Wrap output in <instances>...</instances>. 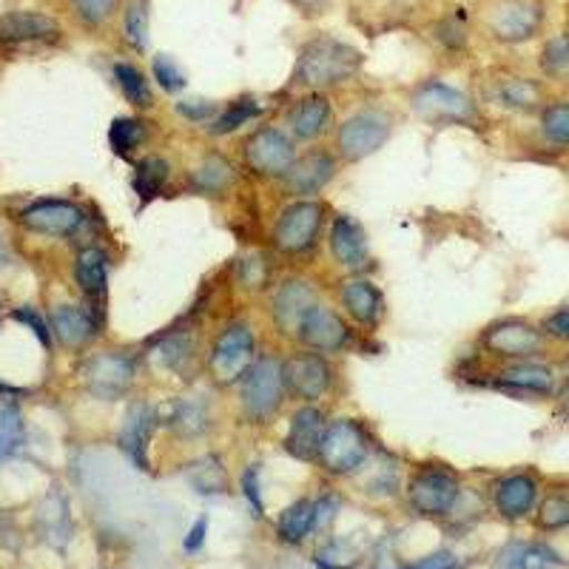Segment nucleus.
<instances>
[{"label":"nucleus","mask_w":569,"mask_h":569,"mask_svg":"<svg viewBox=\"0 0 569 569\" xmlns=\"http://www.w3.org/2000/svg\"><path fill=\"white\" fill-rule=\"evenodd\" d=\"M362 66V54L337 38H313L302 46L293 69V83L305 89H328L350 80Z\"/></svg>","instance_id":"1"},{"label":"nucleus","mask_w":569,"mask_h":569,"mask_svg":"<svg viewBox=\"0 0 569 569\" xmlns=\"http://www.w3.org/2000/svg\"><path fill=\"white\" fill-rule=\"evenodd\" d=\"M370 445L359 421L333 419L325 427L322 441H319L317 465L330 476H350L368 461Z\"/></svg>","instance_id":"2"},{"label":"nucleus","mask_w":569,"mask_h":569,"mask_svg":"<svg viewBox=\"0 0 569 569\" xmlns=\"http://www.w3.org/2000/svg\"><path fill=\"white\" fill-rule=\"evenodd\" d=\"M284 362L277 356H259L242 376V410L251 421H271L284 401Z\"/></svg>","instance_id":"3"},{"label":"nucleus","mask_w":569,"mask_h":569,"mask_svg":"<svg viewBox=\"0 0 569 569\" xmlns=\"http://www.w3.org/2000/svg\"><path fill=\"white\" fill-rule=\"evenodd\" d=\"M459 492L461 479L445 465L419 467L408 481V501L421 518H447Z\"/></svg>","instance_id":"4"},{"label":"nucleus","mask_w":569,"mask_h":569,"mask_svg":"<svg viewBox=\"0 0 569 569\" xmlns=\"http://www.w3.org/2000/svg\"><path fill=\"white\" fill-rule=\"evenodd\" d=\"M257 362V337L242 322H233L222 330L211 353H208V373L217 385L242 382V376Z\"/></svg>","instance_id":"5"},{"label":"nucleus","mask_w":569,"mask_h":569,"mask_svg":"<svg viewBox=\"0 0 569 569\" xmlns=\"http://www.w3.org/2000/svg\"><path fill=\"white\" fill-rule=\"evenodd\" d=\"M410 109L419 120L430 126H472L479 120V111L476 103L467 98L465 91L453 89V86L439 83V80H430V83H421L419 89L410 94Z\"/></svg>","instance_id":"6"},{"label":"nucleus","mask_w":569,"mask_h":569,"mask_svg":"<svg viewBox=\"0 0 569 569\" xmlns=\"http://www.w3.org/2000/svg\"><path fill=\"white\" fill-rule=\"evenodd\" d=\"M543 333L538 325L521 317H507L487 325L479 345L487 356L501 359V362H521V359H536L543 350Z\"/></svg>","instance_id":"7"},{"label":"nucleus","mask_w":569,"mask_h":569,"mask_svg":"<svg viewBox=\"0 0 569 569\" xmlns=\"http://www.w3.org/2000/svg\"><path fill=\"white\" fill-rule=\"evenodd\" d=\"M242 160H246V169L251 174L282 180L288 169L297 162L293 137L284 134L282 129H273V126H262L242 142Z\"/></svg>","instance_id":"8"},{"label":"nucleus","mask_w":569,"mask_h":569,"mask_svg":"<svg viewBox=\"0 0 569 569\" xmlns=\"http://www.w3.org/2000/svg\"><path fill=\"white\" fill-rule=\"evenodd\" d=\"M390 131H393V123H390V117L385 111H356L337 131L339 157L348 162L365 160V157L376 154V151L382 149L385 142L390 140Z\"/></svg>","instance_id":"9"},{"label":"nucleus","mask_w":569,"mask_h":569,"mask_svg":"<svg viewBox=\"0 0 569 569\" xmlns=\"http://www.w3.org/2000/svg\"><path fill=\"white\" fill-rule=\"evenodd\" d=\"M487 385L496 388L498 393L516 396V399H556L558 393L556 370L536 359L505 362L496 373H490Z\"/></svg>","instance_id":"10"},{"label":"nucleus","mask_w":569,"mask_h":569,"mask_svg":"<svg viewBox=\"0 0 569 569\" xmlns=\"http://www.w3.org/2000/svg\"><path fill=\"white\" fill-rule=\"evenodd\" d=\"M325 222V206L317 200H299L279 213L273 226V246L282 253L311 251Z\"/></svg>","instance_id":"11"},{"label":"nucleus","mask_w":569,"mask_h":569,"mask_svg":"<svg viewBox=\"0 0 569 569\" xmlns=\"http://www.w3.org/2000/svg\"><path fill=\"white\" fill-rule=\"evenodd\" d=\"M83 385L91 396L103 401L120 399L134 385V359L120 350L89 356L83 365Z\"/></svg>","instance_id":"12"},{"label":"nucleus","mask_w":569,"mask_h":569,"mask_svg":"<svg viewBox=\"0 0 569 569\" xmlns=\"http://www.w3.org/2000/svg\"><path fill=\"white\" fill-rule=\"evenodd\" d=\"M541 23L543 7L538 0H498L487 18V29L501 43H525L536 38Z\"/></svg>","instance_id":"13"},{"label":"nucleus","mask_w":569,"mask_h":569,"mask_svg":"<svg viewBox=\"0 0 569 569\" xmlns=\"http://www.w3.org/2000/svg\"><path fill=\"white\" fill-rule=\"evenodd\" d=\"M538 496H541V481L536 472L518 470L507 472L492 485V507L505 521H525L530 512H536Z\"/></svg>","instance_id":"14"},{"label":"nucleus","mask_w":569,"mask_h":569,"mask_svg":"<svg viewBox=\"0 0 569 569\" xmlns=\"http://www.w3.org/2000/svg\"><path fill=\"white\" fill-rule=\"evenodd\" d=\"M284 382H288V390L302 401H317L330 390L333 370H330L328 359L322 353L302 350V353H293L284 362Z\"/></svg>","instance_id":"15"},{"label":"nucleus","mask_w":569,"mask_h":569,"mask_svg":"<svg viewBox=\"0 0 569 569\" xmlns=\"http://www.w3.org/2000/svg\"><path fill=\"white\" fill-rule=\"evenodd\" d=\"M297 339L308 350H317V353H339L350 345V330L345 325V319L339 317L333 308H325L317 305L311 308V313L302 319L297 330Z\"/></svg>","instance_id":"16"},{"label":"nucleus","mask_w":569,"mask_h":569,"mask_svg":"<svg viewBox=\"0 0 569 569\" xmlns=\"http://www.w3.org/2000/svg\"><path fill=\"white\" fill-rule=\"evenodd\" d=\"M83 220V211L66 200H40L20 213V222L43 237H71L80 231Z\"/></svg>","instance_id":"17"},{"label":"nucleus","mask_w":569,"mask_h":569,"mask_svg":"<svg viewBox=\"0 0 569 569\" xmlns=\"http://www.w3.org/2000/svg\"><path fill=\"white\" fill-rule=\"evenodd\" d=\"M319 297L313 291V284H308L305 279H288L277 288L271 302V313H273V325H277L282 333L288 337H297L299 325L302 319L311 313V308H317Z\"/></svg>","instance_id":"18"},{"label":"nucleus","mask_w":569,"mask_h":569,"mask_svg":"<svg viewBox=\"0 0 569 569\" xmlns=\"http://www.w3.org/2000/svg\"><path fill=\"white\" fill-rule=\"evenodd\" d=\"M157 413L149 401H134L126 410V419L117 433V447L131 459L137 470H149V441L154 433Z\"/></svg>","instance_id":"19"},{"label":"nucleus","mask_w":569,"mask_h":569,"mask_svg":"<svg viewBox=\"0 0 569 569\" xmlns=\"http://www.w3.org/2000/svg\"><path fill=\"white\" fill-rule=\"evenodd\" d=\"M330 257L337 259V266L345 271H359V268L368 266L370 251H368V237H365V228L348 217V213H339L330 222L328 233Z\"/></svg>","instance_id":"20"},{"label":"nucleus","mask_w":569,"mask_h":569,"mask_svg":"<svg viewBox=\"0 0 569 569\" xmlns=\"http://www.w3.org/2000/svg\"><path fill=\"white\" fill-rule=\"evenodd\" d=\"M337 174V160L328 151H308V154L293 162L288 174L282 177L288 194L293 197H311L319 194L330 180Z\"/></svg>","instance_id":"21"},{"label":"nucleus","mask_w":569,"mask_h":569,"mask_svg":"<svg viewBox=\"0 0 569 569\" xmlns=\"http://www.w3.org/2000/svg\"><path fill=\"white\" fill-rule=\"evenodd\" d=\"M325 413L313 405H305L291 416L288 436H284V450L299 461H317L319 441L325 433Z\"/></svg>","instance_id":"22"},{"label":"nucleus","mask_w":569,"mask_h":569,"mask_svg":"<svg viewBox=\"0 0 569 569\" xmlns=\"http://www.w3.org/2000/svg\"><path fill=\"white\" fill-rule=\"evenodd\" d=\"M339 302L353 322L362 328H376L385 317V297L370 279H348L339 288Z\"/></svg>","instance_id":"23"},{"label":"nucleus","mask_w":569,"mask_h":569,"mask_svg":"<svg viewBox=\"0 0 569 569\" xmlns=\"http://www.w3.org/2000/svg\"><path fill=\"white\" fill-rule=\"evenodd\" d=\"M60 32L58 20L32 9H14L0 14V43H34L49 40Z\"/></svg>","instance_id":"24"},{"label":"nucleus","mask_w":569,"mask_h":569,"mask_svg":"<svg viewBox=\"0 0 569 569\" xmlns=\"http://www.w3.org/2000/svg\"><path fill=\"white\" fill-rule=\"evenodd\" d=\"M330 123V103L328 98L322 94H313V98H305L288 111L284 117V126L291 131L293 140H302V142H311L328 129Z\"/></svg>","instance_id":"25"},{"label":"nucleus","mask_w":569,"mask_h":569,"mask_svg":"<svg viewBox=\"0 0 569 569\" xmlns=\"http://www.w3.org/2000/svg\"><path fill=\"white\" fill-rule=\"evenodd\" d=\"M52 333L66 348H83L98 337V322L78 305H60L52 311Z\"/></svg>","instance_id":"26"},{"label":"nucleus","mask_w":569,"mask_h":569,"mask_svg":"<svg viewBox=\"0 0 569 569\" xmlns=\"http://www.w3.org/2000/svg\"><path fill=\"white\" fill-rule=\"evenodd\" d=\"M74 279L91 302H106L109 293V257L100 248H83L74 262Z\"/></svg>","instance_id":"27"},{"label":"nucleus","mask_w":569,"mask_h":569,"mask_svg":"<svg viewBox=\"0 0 569 569\" xmlns=\"http://www.w3.org/2000/svg\"><path fill=\"white\" fill-rule=\"evenodd\" d=\"M558 563H561V556L550 543L530 541L507 543L496 558V569H558Z\"/></svg>","instance_id":"28"},{"label":"nucleus","mask_w":569,"mask_h":569,"mask_svg":"<svg viewBox=\"0 0 569 569\" xmlns=\"http://www.w3.org/2000/svg\"><path fill=\"white\" fill-rule=\"evenodd\" d=\"M313 530H317V505L308 501V498H299V501H293V505H288L282 512H279L277 518L279 541L297 547V543H302Z\"/></svg>","instance_id":"29"},{"label":"nucleus","mask_w":569,"mask_h":569,"mask_svg":"<svg viewBox=\"0 0 569 569\" xmlns=\"http://www.w3.org/2000/svg\"><path fill=\"white\" fill-rule=\"evenodd\" d=\"M171 177V166L162 157H142L137 162L134 177H131V188H134V194L140 197V206H149L154 202L157 197L162 194V188L169 182Z\"/></svg>","instance_id":"30"},{"label":"nucleus","mask_w":569,"mask_h":569,"mask_svg":"<svg viewBox=\"0 0 569 569\" xmlns=\"http://www.w3.org/2000/svg\"><path fill=\"white\" fill-rule=\"evenodd\" d=\"M498 103L507 106L512 111H532V109H541L543 103V89L541 83L530 78H507L498 83L496 91Z\"/></svg>","instance_id":"31"},{"label":"nucleus","mask_w":569,"mask_h":569,"mask_svg":"<svg viewBox=\"0 0 569 569\" xmlns=\"http://www.w3.org/2000/svg\"><path fill=\"white\" fill-rule=\"evenodd\" d=\"M541 137L556 149H569V100H552L541 106L538 117Z\"/></svg>","instance_id":"32"},{"label":"nucleus","mask_w":569,"mask_h":569,"mask_svg":"<svg viewBox=\"0 0 569 569\" xmlns=\"http://www.w3.org/2000/svg\"><path fill=\"white\" fill-rule=\"evenodd\" d=\"M188 481L200 496H222L228 492V472L217 456H206V459L194 461L188 470Z\"/></svg>","instance_id":"33"},{"label":"nucleus","mask_w":569,"mask_h":569,"mask_svg":"<svg viewBox=\"0 0 569 569\" xmlns=\"http://www.w3.org/2000/svg\"><path fill=\"white\" fill-rule=\"evenodd\" d=\"M362 550L348 538H330L313 552V563L319 569H356L362 563Z\"/></svg>","instance_id":"34"},{"label":"nucleus","mask_w":569,"mask_h":569,"mask_svg":"<svg viewBox=\"0 0 569 569\" xmlns=\"http://www.w3.org/2000/svg\"><path fill=\"white\" fill-rule=\"evenodd\" d=\"M536 527L543 532L569 530V492H550L536 507Z\"/></svg>","instance_id":"35"},{"label":"nucleus","mask_w":569,"mask_h":569,"mask_svg":"<svg viewBox=\"0 0 569 569\" xmlns=\"http://www.w3.org/2000/svg\"><path fill=\"white\" fill-rule=\"evenodd\" d=\"M259 114H262V106H259V100L240 98L237 103H231L228 109H222L220 114H217V120L208 126V131H211V134H217V137H226V134H231V131L240 129V126L257 120Z\"/></svg>","instance_id":"36"},{"label":"nucleus","mask_w":569,"mask_h":569,"mask_svg":"<svg viewBox=\"0 0 569 569\" xmlns=\"http://www.w3.org/2000/svg\"><path fill=\"white\" fill-rule=\"evenodd\" d=\"M151 356H154V362L162 370H177V373H182L191 365V359H194V342L186 333H171V337L162 339L160 348Z\"/></svg>","instance_id":"37"},{"label":"nucleus","mask_w":569,"mask_h":569,"mask_svg":"<svg viewBox=\"0 0 569 569\" xmlns=\"http://www.w3.org/2000/svg\"><path fill=\"white\" fill-rule=\"evenodd\" d=\"M233 180L231 162L222 160L220 154H211L202 160L200 169L194 171V186L200 188L202 194H222Z\"/></svg>","instance_id":"38"},{"label":"nucleus","mask_w":569,"mask_h":569,"mask_svg":"<svg viewBox=\"0 0 569 569\" xmlns=\"http://www.w3.org/2000/svg\"><path fill=\"white\" fill-rule=\"evenodd\" d=\"M114 80L123 91V98L129 100L137 109H151L154 106V98H151V89L146 83V78L140 74V69H134L131 63H117L114 66Z\"/></svg>","instance_id":"39"},{"label":"nucleus","mask_w":569,"mask_h":569,"mask_svg":"<svg viewBox=\"0 0 569 569\" xmlns=\"http://www.w3.org/2000/svg\"><path fill=\"white\" fill-rule=\"evenodd\" d=\"M146 129H142V120L137 117H117L109 129V146L117 157H131L140 149Z\"/></svg>","instance_id":"40"},{"label":"nucleus","mask_w":569,"mask_h":569,"mask_svg":"<svg viewBox=\"0 0 569 569\" xmlns=\"http://www.w3.org/2000/svg\"><path fill=\"white\" fill-rule=\"evenodd\" d=\"M169 425L174 427L182 439H194V436L206 433L208 413L200 401H180V405H174V410H171Z\"/></svg>","instance_id":"41"},{"label":"nucleus","mask_w":569,"mask_h":569,"mask_svg":"<svg viewBox=\"0 0 569 569\" xmlns=\"http://www.w3.org/2000/svg\"><path fill=\"white\" fill-rule=\"evenodd\" d=\"M23 445V416L12 405L0 408V461L12 459Z\"/></svg>","instance_id":"42"},{"label":"nucleus","mask_w":569,"mask_h":569,"mask_svg":"<svg viewBox=\"0 0 569 569\" xmlns=\"http://www.w3.org/2000/svg\"><path fill=\"white\" fill-rule=\"evenodd\" d=\"M541 69L547 78H569V32L547 40L541 49Z\"/></svg>","instance_id":"43"},{"label":"nucleus","mask_w":569,"mask_h":569,"mask_svg":"<svg viewBox=\"0 0 569 569\" xmlns=\"http://www.w3.org/2000/svg\"><path fill=\"white\" fill-rule=\"evenodd\" d=\"M123 32L134 49H146V43H149V14H146L142 0H131L129 7H126Z\"/></svg>","instance_id":"44"},{"label":"nucleus","mask_w":569,"mask_h":569,"mask_svg":"<svg viewBox=\"0 0 569 569\" xmlns=\"http://www.w3.org/2000/svg\"><path fill=\"white\" fill-rule=\"evenodd\" d=\"M151 71H154V80L160 83L162 91L174 94V91L186 89V74H182L180 66H177L174 58H169V54H157V58L151 60Z\"/></svg>","instance_id":"45"},{"label":"nucleus","mask_w":569,"mask_h":569,"mask_svg":"<svg viewBox=\"0 0 569 569\" xmlns=\"http://www.w3.org/2000/svg\"><path fill=\"white\" fill-rule=\"evenodd\" d=\"M71 7L78 12L86 27H100L114 12L117 0H71Z\"/></svg>","instance_id":"46"},{"label":"nucleus","mask_w":569,"mask_h":569,"mask_svg":"<svg viewBox=\"0 0 569 569\" xmlns=\"http://www.w3.org/2000/svg\"><path fill=\"white\" fill-rule=\"evenodd\" d=\"M541 333L543 339H552V342H561V345H569V302L561 305V308H556L552 313H547V317L541 319Z\"/></svg>","instance_id":"47"},{"label":"nucleus","mask_w":569,"mask_h":569,"mask_svg":"<svg viewBox=\"0 0 569 569\" xmlns=\"http://www.w3.org/2000/svg\"><path fill=\"white\" fill-rule=\"evenodd\" d=\"M242 496L248 498L253 516L262 518L266 516V501H262V485H259V465H248L240 476Z\"/></svg>","instance_id":"48"},{"label":"nucleus","mask_w":569,"mask_h":569,"mask_svg":"<svg viewBox=\"0 0 569 569\" xmlns=\"http://www.w3.org/2000/svg\"><path fill=\"white\" fill-rule=\"evenodd\" d=\"M177 114L191 120V123H208L211 117L220 114V106L211 103V100H202V98H191V100H180L177 103Z\"/></svg>","instance_id":"49"},{"label":"nucleus","mask_w":569,"mask_h":569,"mask_svg":"<svg viewBox=\"0 0 569 569\" xmlns=\"http://www.w3.org/2000/svg\"><path fill=\"white\" fill-rule=\"evenodd\" d=\"M461 558L456 556L453 550H436V552H427V556L416 558V561L405 563L401 569H461Z\"/></svg>","instance_id":"50"},{"label":"nucleus","mask_w":569,"mask_h":569,"mask_svg":"<svg viewBox=\"0 0 569 569\" xmlns=\"http://www.w3.org/2000/svg\"><path fill=\"white\" fill-rule=\"evenodd\" d=\"M12 319L20 325H27L29 330H32L34 337H38V342L43 345V348H49L52 345V330H49V325H46V319L40 317L34 308H14L12 311Z\"/></svg>","instance_id":"51"},{"label":"nucleus","mask_w":569,"mask_h":569,"mask_svg":"<svg viewBox=\"0 0 569 569\" xmlns=\"http://www.w3.org/2000/svg\"><path fill=\"white\" fill-rule=\"evenodd\" d=\"M206 536H208V516H200L194 525H191V530L186 532V538H182V550L200 552L202 543H206Z\"/></svg>","instance_id":"52"},{"label":"nucleus","mask_w":569,"mask_h":569,"mask_svg":"<svg viewBox=\"0 0 569 569\" xmlns=\"http://www.w3.org/2000/svg\"><path fill=\"white\" fill-rule=\"evenodd\" d=\"M436 38L441 40V43H447V46H465V27H459V20H445V23H441L439 27V34H436Z\"/></svg>","instance_id":"53"},{"label":"nucleus","mask_w":569,"mask_h":569,"mask_svg":"<svg viewBox=\"0 0 569 569\" xmlns=\"http://www.w3.org/2000/svg\"><path fill=\"white\" fill-rule=\"evenodd\" d=\"M313 505H317V530H322V527L330 525V521H333V516H337L339 501L333 496H325V498H319V501H313Z\"/></svg>","instance_id":"54"},{"label":"nucleus","mask_w":569,"mask_h":569,"mask_svg":"<svg viewBox=\"0 0 569 569\" xmlns=\"http://www.w3.org/2000/svg\"><path fill=\"white\" fill-rule=\"evenodd\" d=\"M556 413H558V419L567 421V425H569V376H567V379H563L561 385H558Z\"/></svg>","instance_id":"55"},{"label":"nucleus","mask_w":569,"mask_h":569,"mask_svg":"<svg viewBox=\"0 0 569 569\" xmlns=\"http://www.w3.org/2000/svg\"><path fill=\"white\" fill-rule=\"evenodd\" d=\"M3 393H18V390H12V388H9V385L0 382V396H3Z\"/></svg>","instance_id":"56"},{"label":"nucleus","mask_w":569,"mask_h":569,"mask_svg":"<svg viewBox=\"0 0 569 569\" xmlns=\"http://www.w3.org/2000/svg\"><path fill=\"white\" fill-rule=\"evenodd\" d=\"M305 3H311V0H305Z\"/></svg>","instance_id":"57"}]
</instances>
